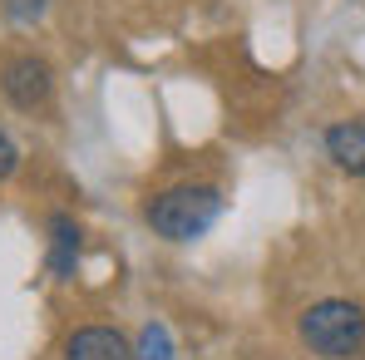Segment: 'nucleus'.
<instances>
[{
	"label": "nucleus",
	"mask_w": 365,
	"mask_h": 360,
	"mask_svg": "<svg viewBox=\"0 0 365 360\" xmlns=\"http://www.w3.org/2000/svg\"><path fill=\"white\" fill-rule=\"evenodd\" d=\"M15 168H20V143L0 128V182L5 178H15Z\"/></svg>",
	"instance_id": "9"
},
{
	"label": "nucleus",
	"mask_w": 365,
	"mask_h": 360,
	"mask_svg": "<svg viewBox=\"0 0 365 360\" xmlns=\"http://www.w3.org/2000/svg\"><path fill=\"white\" fill-rule=\"evenodd\" d=\"M222 207L227 202H222V192L212 182H173V187H163V192H153L143 202V222L163 242H197L212 232Z\"/></svg>",
	"instance_id": "1"
},
{
	"label": "nucleus",
	"mask_w": 365,
	"mask_h": 360,
	"mask_svg": "<svg viewBox=\"0 0 365 360\" xmlns=\"http://www.w3.org/2000/svg\"><path fill=\"white\" fill-rule=\"evenodd\" d=\"M297 336L311 356L321 360H351L365 351V306L351 297L311 301L297 321Z\"/></svg>",
	"instance_id": "2"
},
{
	"label": "nucleus",
	"mask_w": 365,
	"mask_h": 360,
	"mask_svg": "<svg viewBox=\"0 0 365 360\" xmlns=\"http://www.w3.org/2000/svg\"><path fill=\"white\" fill-rule=\"evenodd\" d=\"M79 247H84V227L69 217V212H50V277L69 282L74 267H79Z\"/></svg>",
	"instance_id": "6"
},
{
	"label": "nucleus",
	"mask_w": 365,
	"mask_h": 360,
	"mask_svg": "<svg viewBox=\"0 0 365 360\" xmlns=\"http://www.w3.org/2000/svg\"><path fill=\"white\" fill-rule=\"evenodd\" d=\"M326 158L341 168V173H351V178H365V119H341L326 128Z\"/></svg>",
	"instance_id": "5"
},
{
	"label": "nucleus",
	"mask_w": 365,
	"mask_h": 360,
	"mask_svg": "<svg viewBox=\"0 0 365 360\" xmlns=\"http://www.w3.org/2000/svg\"><path fill=\"white\" fill-rule=\"evenodd\" d=\"M64 360H138V356H133V341L119 326H79L64 341Z\"/></svg>",
	"instance_id": "4"
},
{
	"label": "nucleus",
	"mask_w": 365,
	"mask_h": 360,
	"mask_svg": "<svg viewBox=\"0 0 365 360\" xmlns=\"http://www.w3.org/2000/svg\"><path fill=\"white\" fill-rule=\"evenodd\" d=\"M0 94H5L15 109L35 114V109H45L50 94H55V69L40 60V55H15V60L0 64Z\"/></svg>",
	"instance_id": "3"
},
{
	"label": "nucleus",
	"mask_w": 365,
	"mask_h": 360,
	"mask_svg": "<svg viewBox=\"0 0 365 360\" xmlns=\"http://www.w3.org/2000/svg\"><path fill=\"white\" fill-rule=\"evenodd\" d=\"M133 356L138 360H173V336H168V326H163V321H148V326L138 331V341H133Z\"/></svg>",
	"instance_id": "7"
},
{
	"label": "nucleus",
	"mask_w": 365,
	"mask_h": 360,
	"mask_svg": "<svg viewBox=\"0 0 365 360\" xmlns=\"http://www.w3.org/2000/svg\"><path fill=\"white\" fill-rule=\"evenodd\" d=\"M45 10H50V0H5V20H15V25H35V20H45Z\"/></svg>",
	"instance_id": "8"
}]
</instances>
